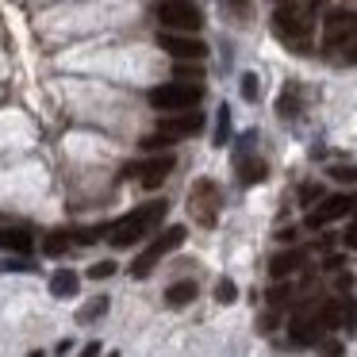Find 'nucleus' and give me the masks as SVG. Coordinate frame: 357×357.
Listing matches in <instances>:
<instances>
[{"label":"nucleus","instance_id":"f257e3e1","mask_svg":"<svg viewBox=\"0 0 357 357\" xmlns=\"http://www.w3.org/2000/svg\"><path fill=\"white\" fill-rule=\"evenodd\" d=\"M165 215H169V204H165V200H150V204H142V208L127 211V215L119 219L116 227H112V238H108V242H112L116 250L135 246V242H142L150 231H158Z\"/></svg>","mask_w":357,"mask_h":357},{"label":"nucleus","instance_id":"f03ea898","mask_svg":"<svg viewBox=\"0 0 357 357\" xmlns=\"http://www.w3.org/2000/svg\"><path fill=\"white\" fill-rule=\"evenodd\" d=\"M150 108L158 112H188L204 100V89L192 85V81H165V85L150 89Z\"/></svg>","mask_w":357,"mask_h":357},{"label":"nucleus","instance_id":"7ed1b4c3","mask_svg":"<svg viewBox=\"0 0 357 357\" xmlns=\"http://www.w3.org/2000/svg\"><path fill=\"white\" fill-rule=\"evenodd\" d=\"M177 246H185V227H169V231L154 234V242H150V246L139 254V261L131 265V277H135V280L150 277V269H154V265L162 261L165 254H173Z\"/></svg>","mask_w":357,"mask_h":357},{"label":"nucleus","instance_id":"20e7f679","mask_svg":"<svg viewBox=\"0 0 357 357\" xmlns=\"http://www.w3.org/2000/svg\"><path fill=\"white\" fill-rule=\"evenodd\" d=\"M158 20H162L165 31H185V35L200 31V24H204L200 8L192 0H162L158 4Z\"/></svg>","mask_w":357,"mask_h":357},{"label":"nucleus","instance_id":"39448f33","mask_svg":"<svg viewBox=\"0 0 357 357\" xmlns=\"http://www.w3.org/2000/svg\"><path fill=\"white\" fill-rule=\"evenodd\" d=\"M158 47L169 58H177V62H204V58H208V43L192 39V35H185V31H162L158 35Z\"/></svg>","mask_w":357,"mask_h":357},{"label":"nucleus","instance_id":"423d86ee","mask_svg":"<svg viewBox=\"0 0 357 357\" xmlns=\"http://www.w3.org/2000/svg\"><path fill=\"white\" fill-rule=\"evenodd\" d=\"M273 31H277L284 43H292V47H307L311 20L303 16L300 8H277L273 12Z\"/></svg>","mask_w":357,"mask_h":357},{"label":"nucleus","instance_id":"0eeeda50","mask_svg":"<svg viewBox=\"0 0 357 357\" xmlns=\"http://www.w3.org/2000/svg\"><path fill=\"white\" fill-rule=\"evenodd\" d=\"M188 208H192L196 223L211 227L219 215V188L211 185V181H196L192 185V196H188Z\"/></svg>","mask_w":357,"mask_h":357},{"label":"nucleus","instance_id":"6e6552de","mask_svg":"<svg viewBox=\"0 0 357 357\" xmlns=\"http://www.w3.org/2000/svg\"><path fill=\"white\" fill-rule=\"evenodd\" d=\"M158 131L162 135H169L173 142L177 139H192V135H200L204 131V116L200 112H165L162 116V123H158Z\"/></svg>","mask_w":357,"mask_h":357},{"label":"nucleus","instance_id":"1a4fd4ad","mask_svg":"<svg viewBox=\"0 0 357 357\" xmlns=\"http://www.w3.org/2000/svg\"><path fill=\"white\" fill-rule=\"evenodd\" d=\"M326 47H349L357 39V12H331L323 24Z\"/></svg>","mask_w":357,"mask_h":357},{"label":"nucleus","instance_id":"9d476101","mask_svg":"<svg viewBox=\"0 0 357 357\" xmlns=\"http://www.w3.org/2000/svg\"><path fill=\"white\" fill-rule=\"evenodd\" d=\"M173 165H177V158H173V154H154V158H146V162L131 165V173H139L142 188H158L173 173Z\"/></svg>","mask_w":357,"mask_h":357},{"label":"nucleus","instance_id":"9b49d317","mask_svg":"<svg viewBox=\"0 0 357 357\" xmlns=\"http://www.w3.org/2000/svg\"><path fill=\"white\" fill-rule=\"evenodd\" d=\"M349 211H354V200H349V196H326V200L307 215V227H311V231H319V227H326V223H334V219L349 215Z\"/></svg>","mask_w":357,"mask_h":357},{"label":"nucleus","instance_id":"f8f14e48","mask_svg":"<svg viewBox=\"0 0 357 357\" xmlns=\"http://www.w3.org/2000/svg\"><path fill=\"white\" fill-rule=\"evenodd\" d=\"M323 331H326V326L319 323V315L315 319H311V315H296L292 326H288V334H292L296 346H319V342H323Z\"/></svg>","mask_w":357,"mask_h":357},{"label":"nucleus","instance_id":"ddd939ff","mask_svg":"<svg viewBox=\"0 0 357 357\" xmlns=\"http://www.w3.org/2000/svg\"><path fill=\"white\" fill-rule=\"evenodd\" d=\"M300 265H303V250H284V254H277L269 261V277L280 280V277H288V273H296Z\"/></svg>","mask_w":357,"mask_h":357},{"label":"nucleus","instance_id":"4468645a","mask_svg":"<svg viewBox=\"0 0 357 357\" xmlns=\"http://www.w3.org/2000/svg\"><path fill=\"white\" fill-rule=\"evenodd\" d=\"M192 300H196L192 280H177V284H169V292H165V303H169V307H188Z\"/></svg>","mask_w":357,"mask_h":357},{"label":"nucleus","instance_id":"2eb2a0df","mask_svg":"<svg viewBox=\"0 0 357 357\" xmlns=\"http://www.w3.org/2000/svg\"><path fill=\"white\" fill-rule=\"evenodd\" d=\"M77 284H81V277L73 269H58L50 277V292L54 296H77Z\"/></svg>","mask_w":357,"mask_h":357},{"label":"nucleus","instance_id":"dca6fc26","mask_svg":"<svg viewBox=\"0 0 357 357\" xmlns=\"http://www.w3.org/2000/svg\"><path fill=\"white\" fill-rule=\"evenodd\" d=\"M238 181L242 185H257V181H265V162L261 158H238Z\"/></svg>","mask_w":357,"mask_h":357},{"label":"nucleus","instance_id":"f3484780","mask_svg":"<svg viewBox=\"0 0 357 357\" xmlns=\"http://www.w3.org/2000/svg\"><path fill=\"white\" fill-rule=\"evenodd\" d=\"M0 246L12 254H31V234L27 231H0Z\"/></svg>","mask_w":357,"mask_h":357},{"label":"nucleus","instance_id":"a211bd4d","mask_svg":"<svg viewBox=\"0 0 357 357\" xmlns=\"http://www.w3.org/2000/svg\"><path fill=\"white\" fill-rule=\"evenodd\" d=\"M277 112L284 119H292L296 112H300V85H284V93H280V100H277Z\"/></svg>","mask_w":357,"mask_h":357},{"label":"nucleus","instance_id":"6ab92c4d","mask_svg":"<svg viewBox=\"0 0 357 357\" xmlns=\"http://www.w3.org/2000/svg\"><path fill=\"white\" fill-rule=\"evenodd\" d=\"M104 311H108V296H96L93 303H85V307L77 311V323H89V319H100Z\"/></svg>","mask_w":357,"mask_h":357},{"label":"nucleus","instance_id":"aec40b11","mask_svg":"<svg viewBox=\"0 0 357 357\" xmlns=\"http://www.w3.org/2000/svg\"><path fill=\"white\" fill-rule=\"evenodd\" d=\"M43 250H47V257H62L66 250H70V238H66V234H50V238L43 242Z\"/></svg>","mask_w":357,"mask_h":357},{"label":"nucleus","instance_id":"412c9836","mask_svg":"<svg viewBox=\"0 0 357 357\" xmlns=\"http://www.w3.org/2000/svg\"><path fill=\"white\" fill-rule=\"evenodd\" d=\"M169 142H173L169 135H162V131H158V135H146V139H142L139 146L146 150V154H154V150H165V146H169Z\"/></svg>","mask_w":357,"mask_h":357},{"label":"nucleus","instance_id":"4be33fe9","mask_svg":"<svg viewBox=\"0 0 357 357\" xmlns=\"http://www.w3.org/2000/svg\"><path fill=\"white\" fill-rule=\"evenodd\" d=\"M227 135H231V112L219 108V131H215V142H219V146L227 142Z\"/></svg>","mask_w":357,"mask_h":357},{"label":"nucleus","instance_id":"5701e85b","mask_svg":"<svg viewBox=\"0 0 357 357\" xmlns=\"http://www.w3.org/2000/svg\"><path fill=\"white\" fill-rule=\"evenodd\" d=\"M346 331L357 334V300L354 296H346Z\"/></svg>","mask_w":357,"mask_h":357},{"label":"nucleus","instance_id":"b1692460","mask_svg":"<svg viewBox=\"0 0 357 357\" xmlns=\"http://www.w3.org/2000/svg\"><path fill=\"white\" fill-rule=\"evenodd\" d=\"M215 300L219 303H231L234 300V280H219V284H215Z\"/></svg>","mask_w":357,"mask_h":357},{"label":"nucleus","instance_id":"393cba45","mask_svg":"<svg viewBox=\"0 0 357 357\" xmlns=\"http://www.w3.org/2000/svg\"><path fill=\"white\" fill-rule=\"evenodd\" d=\"M331 177L334 181H346V185H349V181H357V169H354V165H334Z\"/></svg>","mask_w":357,"mask_h":357},{"label":"nucleus","instance_id":"a878e982","mask_svg":"<svg viewBox=\"0 0 357 357\" xmlns=\"http://www.w3.org/2000/svg\"><path fill=\"white\" fill-rule=\"evenodd\" d=\"M242 96H246V100H257V77H254V73L242 77Z\"/></svg>","mask_w":357,"mask_h":357},{"label":"nucleus","instance_id":"bb28decb","mask_svg":"<svg viewBox=\"0 0 357 357\" xmlns=\"http://www.w3.org/2000/svg\"><path fill=\"white\" fill-rule=\"evenodd\" d=\"M4 269H8V273H35V265L31 261H24V257H8V261H4Z\"/></svg>","mask_w":357,"mask_h":357},{"label":"nucleus","instance_id":"cd10ccee","mask_svg":"<svg viewBox=\"0 0 357 357\" xmlns=\"http://www.w3.org/2000/svg\"><path fill=\"white\" fill-rule=\"evenodd\" d=\"M112 273H116V265H112V261H100V265H93V269H89V277H93V280H104V277H112Z\"/></svg>","mask_w":357,"mask_h":357},{"label":"nucleus","instance_id":"c85d7f7f","mask_svg":"<svg viewBox=\"0 0 357 357\" xmlns=\"http://www.w3.org/2000/svg\"><path fill=\"white\" fill-rule=\"evenodd\" d=\"M177 81H192V77H200V70H196V66H188V62H177Z\"/></svg>","mask_w":357,"mask_h":357},{"label":"nucleus","instance_id":"c756f323","mask_svg":"<svg viewBox=\"0 0 357 357\" xmlns=\"http://www.w3.org/2000/svg\"><path fill=\"white\" fill-rule=\"evenodd\" d=\"M227 8H231L238 20H250V0H227Z\"/></svg>","mask_w":357,"mask_h":357},{"label":"nucleus","instance_id":"7c9ffc66","mask_svg":"<svg viewBox=\"0 0 357 357\" xmlns=\"http://www.w3.org/2000/svg\"><path fill=\"white\" fill-rule=\"evenodd\" d=\"M323 357H346V346L342 342H323Z\"/></svg>","mask_w":357,"mask_h":357},{"label":"nucleus","instance_id":"2f4dec72","mask_svg":"<svg viewBox=\"0 0 357 357\" xmlns=\"http://www.w3.org/2000/svg\"><path fill=\"white\" fill-rule=\"evenodd\" d=\"M288 296H292L288 288H273V292H269V303H273V307H280V303H288Z\"/></svg>","mask_w":357,"mask_h":357},{"label":"nucleus","instance_id":"473e14b6","mask_svg":"<svg viewBox=\"0 0 357 357\" xmlns=\"http://www.w3.org/2000/svg\"><path fill=\"white\" fill-rule=\"evenodd\" d=\"M342 242H346L349 250H357V223H354V227H346V234H342Z\"/></svg>","mask_w":357,"mask_h":357},{"label":"nucleus","instance_id":"72a5a7b5","mask_svg":"<svg viewBox=\"0 0 357 357\" xmlns=\"http://www.w3.org/2000/svg\"><path fill=\"white\" fill-rule=\"evenodd\" d=\"M96 354H100V342H89V346L81 349V357H96Z\"/></svg>","mask_w":357,"mask_h":357},{"label":"nucleus","instance_id":"f704fd0d","mask_svg":"<svg viewBox=\"0 0 357 357\" xmlns=\"http://www.w3.org/2000/svg\"><path fill=\"white\" fill-rule=\"evenodd\" d=\"M346 58H349V62H357V39H354V43H349V50H346Z\"/></svg>","mask_w":357,"mask_h":357},{"label":"nucleus","instance_id":"c9c22d12","mask_svg":"<svg viewBox=\"0 0 357 357\" xmlns=\"http://www.w3.org/2000/svg\"><path fill=\"white\" fill-rule=\"evenodd\" d=\"M323 4H326V0H311V8H323Z\"/></svg>","mask_w":357,"mask_h":357},{"label":"nucleus","instance_id":"e433bc0d","mask_svg":"<svg viewBox=\"0 0 357 357\" xmlns=\"http://www.w3.org/2000/svg\"><path fill=\"white\" fill-rule=\"evenodd\" d=\"M31 357H47V354H31Z\"/></svg>","mask_w":357,"mask_h":357},{"label":"nucleus","instance_id":"4c0bfd02","mask_svg":"<svg viewBox=\"0 0 357 357\" xmlns=\"http://www.w3.org/2000/svg\"><path fill=\"white\" fill-rule=\"evenodd\" d=\"M108 357H119V354H108Z\"/></svg>","mask_w":357,"mask_h":357},{"label":"nucleus","instance_id":"58836bf2","mask_svg":"<svg viewBox=\"0 0 357 357\" xmlns=\"http://www.w3.org/2000/svg\"><path fill=\"white\" fill-rule=\"evenodd\" d=\"M354 211H357V200H354Z\"/></svg>","mask_w":357,"mask_h":357}]
</instances>
